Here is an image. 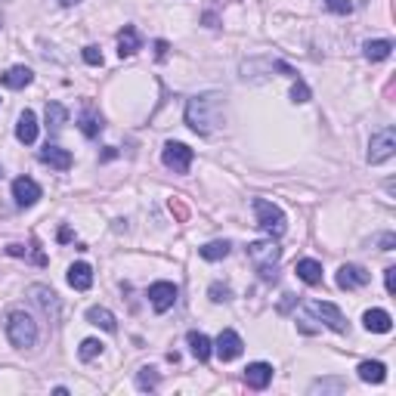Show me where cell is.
<instances>
[{
	"instance_id": "d590c367",
	"label": "cell",
	"mask_w": 396,
	"mask_h": 396,
	"mask_svg": "<svg viewBox=\"0 0 396 396\" xmlns=\"http://www.w3.org/2000/svg\"><path fill=\"white\" fill-rule=\"evenodd\" d=\"M381 251H393V244H396V235L393 233H384V235H381Z\"/></svg>"
},
{
	"instance_id": "83f0119b",
	"label": "cell",
	"mask_w": 396,
	"mask_h": 396,
	"mask_svg": "<svg viewBox=\"0 0 396 396\" xmlns=\"http://www.w3.org/2000/svg\"><path fill=\"white\" fill-rule=\"evenodd\" d=\"M347 387L344 378H325V381H313L309 384V393H341Z\"/></svg>"
},
{
	"instance_id": "5bb4252c",
	"label": "cell",
	"mask_w": 396,
	"mask_h": 396,
	"mask_svg": "<svg viewBox=\"0 0 396 396\" xmlns=\"http://www.w3.org/2000/svg\"><path fill=\"white\" fill-rule=\"evenodd\" d=\"M41 161L50 164V168H56V170H68L71 164H75V158H71L68 149H62V146H53V142H47V146L41 149Z\"/></svg>"
},
{
	"instance_id": "f546056e",
	"label": "cell",
	"mask_w": 396,
	"mask_h": 396,
	"mask_svg": "<svg viewBox=\"0 0 396 396\" xmlns=\"http://www.w3.org/2000/svg\"><path fill=\"white\" fill-rule=\"evenodd\" d=\"M136 387H140V390H155L158 387V372L155 369H140L136 372Z\"/></svg>"
},
{
	"instance_id": "ba28073f",
	"label": "cell",
	"mask_w": 396,
	"mask_h": 396,
	"mask_svg": "<svg viewBox=\"0 0 396 396\" xmlns=\"http://www.w3.org/2000/svg\"><path fill=\"white\" fill-rule=\"evenodd\" d=\"M244 350V341L239 337V331L233 328H223L217 335V341H214V353H217L220 362H233V359H239Z\"/></svg>"
},
{
	"instance_id": "7c38bea8",
	"label": "cell",
	"mask_w": 396,
	"mask_h": 396,
	"mask_svg": "<svg viewBox=\"0 0 396 396\" xmlns=\"http://www.w3.org/2000/svg\"><path fill=\"white\" fill-rule=\"evenodd\" d=\"M13 198H16V205H19V207H31V205H38V198H41V186L34 183L31 177H19V179H13Z\"/></svg>"
},
{
	"instance_id": "6da1fadb",
	"label": "cell",
	"mask_w": 396,
	"mask_h": 396,
	"mask_svg": "<svg viewBox=\"0 0 396 396\" xmlns=\"http://www.w3.org/2000/svg\"><path fill=\"white\" fill-rule=\"evenodd\" d=\"M223 121V96L220 93H198L186 103V124L198 136H211Z\"/></svg>"
},
{
	"instance_id": "3957f363",
	"label": "cell",
	"mask_w": 396,
	"mask_h": 396,
	"mask_svg": "<svg viewBox=\"0 0 396 396\" xmlns=\"http://www.w3.org/2000/svg\"><path fill=\"white\" fill-rule=\"evenodd\" d=\"M6 337H10L13 347L19 350H28L38 344V322L25 313V309H13L6 316Z\"/></svg>"
},
{
	"instance_id": "836d02e7",
	"label": "cell",
	"mask_w": 396,
	"mask_h": 396,
	"mask_svg": "<svg viewBox=\"0 0 396 396\" xmlns=\"http://www.w3.org/2000/svg\"><path fill=\"white\" fill-rule=\"evenodd\" d=\"M84 62H87V66H103V50L99 47H84Z\"/></svg>"
},
{
	"instance_id": "ab89813d",
	"label": "cell",
	"mask_w": 396,
	"mask_h": 396,
	"mask_svg": "<svg viewBox=\"0 0 396 396\" xmlns=\"http://www.w3.org/2000/svg\"><path fill=\"white\" fill-rule=\"evenodd\" d=\"M0 28H3V19H0Z\"/></svg>"
},
{
	"instance_id": "2e32d148",
	"label": "cell",
	"mask_w": 396,
	"mask_h": 396,
	"mask_svg": "<svg viewBox=\"0 0 396 396\" xmlns=\"http://www.w3.org/2000/svg\"><path fill=\"white\" fill-rule=\"evenodd\" d=\"M16 140L25 142V146H31L34 140H38V115L31 109H25L19 115V124H16Z\"/></svg>"
},
{
	"instance_id": "ac0fdd59",
	"label": "cell",
	"mask_w": 396,
	"mask_h": 396,
	"mask_svg": "<svg viewBox=\"0 0 396 396\" xmlns=\"http://www.w3.org/2000/svg\"><path fill=\"white\" fill-rule=\"evenodd\" d=\"M362 325L369 328V331H374V335H387V331L393 328V319H390V313H387V309H365Z\"/></svg>"
},
{
	"instance_id": "8d00e7d4",
	"label": "cell",
	"mask_w": 396,
	"mask_h": 396,
	"mask_svg": "<svg viewBox=\"0 0 396 396\" xmlns=\"http://www.w3.org/2000/svg\"><path fill=\"white\" fill-rule=\"evenodd\" d=\"M155 53H158V59H164V56H168V41H158V44H155Z\"/></svg>"
},
{
	"instance_id": "7402d4cb",
	"label": "cell",
	"mask_w": 396,
	"mask_h": 396,
	"mask_svg": "<svg viewBox=\"0 0 396 396\" xmlns=\"http://www.w3.org/2000/svg\"><path fill=\"white\" fill-rule=\"evenodd\" d=\"M87 322L90 325H96V328H103V331H109V335L118 331V319H115V313L112 309H105V307H90L87 309Z\"/></svg>"
},
{
	"instance_id": "e0dca14e",
	"label": "cell",
	"mask_w": 396,
	"mask_h": 396,
	"mask_svg": "<svg viewBox=\"0 0 396 396\" xmlns=\"http://www.w3.org/2000/svg\"><path fill=\"white\" fill-rule=\"evenodd\" d=\"M78 127H81V133L87 136V140H96V136L103 133V118H99V112L93 109V105H84L81 118H78Z\"/></svg>"
},
{
	"instance_id": "44dd1931",
	"label": "cell",
	"mask_w": 396,
	"mask_h": 396,
	"mask_svg": "<svg viewBox=\"0 0 396 396\" xmlns=\"http://www.w3.org/2000/svg\"><path fill=\"white\" fill-rule=\"evenodd\" d=\"M140 47H142L140 31H136L133 25H124V28H121V31H118V53H121V59H124V56H133Z\"/></svg>"
},
{
	"instance_id": "484cf974",
	"label": "cell",
	"mask_w": 396,
	"mask_h": 396,
	"mask_svg": "<svg viewBox=\"0 0 396 396\" xmlns=\"http://www.w3.org/2000/svg\"><path fill=\"white\" fill-rule=\"evenodd\" d=\"M229 251H233V244L226 239H217V242H207L205 248H198V254L205 257V261H223V257H229Z\"/></svg>"
},
{
	"instance_id": "4316f807",
	"label": "cell",
	"mask_w": 396,
	"mask_h": 396,
	"mask_svg": "<svg viewBox=\"0 0 396 396\" xmlns=\"http://www.w3.org/2000/svg\"><path fill=\"white\" fill-rule=\"evenodd\" d=\"M68 121V109L62 103H47V127L50 131H62V124Z\"/></svg>"
},
{
	"instance_id": "4fadbf2b",
	"label": "cell",
	"mask_w": 396,
	"mask_h": 396,
	"mask_svg": "<svg viewBox=\"0 0 396 396\" xmlns=\"http://www.w3.org/2000/svg\"><path fill=\"white\" fill-rule=\"evenodd\" d=\"M272 381V365L270 362H251L248 369H244V384L251 387V390H266Z\"/></svg>"
},
{
	"instance_id": "9c48e42d",
	"label": "cell",
	"mask_w": 396,
	"mask_h": 396,
	"mask_svg": "<svg viewBox=\"0 0 396 396\" xmlns=\"http://www.w3.org/2000/svg\"><path fill=\"white\" fill-rule=\"evenodd\" d=\"M372 282V272L365 266H356V263H344L337 270V288L344 291H356V288H365Z\"/></svg>"
},
{
	"instance_id": "1f68e13d",
	"label": "cell",
	"mask_w": 396,
	"mask_h": 396,
	"mask_svg": "<svg viewBox=\"0 0 396 396\" xmlns=\"http://www.w3.org/2000/svg\"><path fill=\"white\" fill-rule=\"evenodd\" d=\"M325 6H328L331 13H337V16H350V13H353L350 0H325Z\"/></svg>"
},
{
	"instance_id": "8992f818",
	"label": "cell",
	"mask_w": 396,
	"mask_h": 396,
	"mask_svg": "<svg viewBox=\"0 0 396 396\" xmlns=\"http://www.w3.org/2000/svg\"><path fill=\"white\" fill-rule=\"evenodd\" d=\"M396 155V131L393 127H384V131L372 133L369 140V164H384Z\"/></svg>"
},
{
	"instance_id": "d6986e66",
	"label": "cell",
	"mask_w": 396,
	"mask_h": 396,
	"mask_svg": "<svg viewBox=\"0 0 396 396\" xmlns=\"http://www.w3.org/2000/svg\"><path fill=\"white\" fill-rule=\"evenodd\" d=\"M186 344H189L192 356H196L198 362H207V359H211L214 344H211V337L207 335H201V331H189V335H186Z\"/></svg>"
},
{
	"instance_id": "30bf717a",
	"label": "cell",
	"mask_w": 396,
	"mask_h": 396,
	"mask_svg": "<svg viewBox=\"0 0 396 396\" xmlns=\"http://www.w3.org/2000/svg\"><path fill=\"white\" fill-rule=\"evenodd\" d=\"M28 294H31V300H34V304H38L41 309H44L50 319L59 322L62 304H59V294H56L53 288H47V285H31V288H28Z\"/></svg>"
},
{
	"instance_id": "f1b7e54d",
	"label": "cell",
	"mask_w": 396,
	"mask_h": 396,
	"mask_svg": "<svg viewBox=\"0 0 396 396\" xmlns=\"http://www.w3.org/2000/svg\"><path fill=\"white\" fill-rule=\"evenodd\" d=\"M99 353H103V344H99L96 337H87V341H81V350H78V356H81L84 362H93Z\"/></svg>"
},
{
	"instance_id": "8fae6325",
	"label": "cell",
	"mask_w": 396,
	"mask_h": 396,
	"mask_svg": "<svg viewBox=\"0 0 396 396\" xmlns=\"http://www.w3.org/2000/svg\"><path fill=\"white\" fill-rule=\"evenodd\" d=\"M149 304L155 313H168L177 304V285L174 282H155L149 285Z\"/></svg>"
},
{
	"instance_id": "e575fe53",
	"label": "cell",
	"mask_w": 396,
	"mask_h": 396,
	"mask_svg": "<svg viewBox=\"0 0 396 396\" xmlns=\"http://www.w3.org/2000/svg\"><path fill=\"white\" fill-rule=\"evenodd\" d=\"M384 285H387V294H396V266H390V270H384Z\"/></svg>"
},
{
	"instance_id": "7a4b0ae2",
	"label": "cell",
	"mask_w": 396,
	"mask_h": 396,
	"mask_svg": "<svg viewBox=\"0 0 396 396\" xmlns=\"http://www.w3.org/2000/svg\"><path fill=\"white\" fill-rule=\"evenodd\" d=\"M248 261L254 263V270L261 272L263 282H276V279H279L276 266H279V261H282V248L276 244V239L251 242L248 244Z\"/></svg>"
},
{
	"instance_id": "277c9868",
	"label": "cell",
	"mask_w": 396,
	"mask_h": 396,
	"mask_svg": "<svg viewBox=\"0 0 396 396\" xmlns=\"http://www.w3.org/2000/svg\"><path fill=\"white\" fill-rule=\"evenodd\" d=\"M254 217H257V226H261L270 239L285 235L288 220H285V214L279 205H272V201H266V198H254Z\"/></svg>"
},
{
	"instance_id": "cb8c5ba5",
	"label": "cell",
	"mask_w": 396,
	"mask_h": 396,
	"mask_svg": "<svg viewBox=\"0 0 396 396\" xmlns=\"http://www.w3.org/2000/svg\"><path fill=\"white\" fill-rule=\"evenodd\" d=\"M359 381H365V384H384L387 378V365L384 362H372V359H365V362H359Z\"/></svg>"
},
{
	"instance_id": "d6a6232c",
	"label": "cell",
	"mask_w": 396,
	"mask_h": 396,
	"mask_svg": "<svg viewBox=\"0 0 396 396\" xmlns=\"http://www.w3.org/2000/svg\"><path fill=\"white\" fill-rule=\"evenodd\" d=\"M291 99H294V103H309V87L300 81V78L294 81V87H291Z\"/></svg>"
},
{
	"instance_id": "f35d334b",
	"label": "cell",
	"mask_w": 396,
	"mask_h": 396,
	"mask_svg": "<svg viewBox=\"0 0 396 396\" xmlns=\"http://www.w3.org/2000/svg\"><path fill=\"white\" fill-rule=\"evenodd\" d=\"M62 6H75V3H81V0H59Z\"/></svg>"
},
{
	"instance_id": "ffe728a7",
	"label": "cell",
	"mask_w": 396,
	"mask_h": 396,
	"mask_svg": "<svg viewBox=\"0 0 396 396\" xmlns=\"http://www.w3.org/2000/svg\"><path fill=\"white\" fill-rule=\"evenodd\" d=\"M68 285L75 288V291H90V285H93L90 263H71L68 266Z\"/></svg>"
},
{
	"instance_id": "74e56055",
	"label": "cell",
	"mask_w": 396,
	"mask_h": 396,
	"mask_svg": "<svg viewBox=\"0 0 396 396\" xmlns=\"http://www.w3.org/2000/svg\"><path fill=\"white\" fill-rule=\"evenodd\" d=\"M59 242H71V229H68V226L59 229Z\"/></svg>"
},
{
	"instance_id": "4dcf8cb0",
	"label": "cell",
	"mask_w": 396,
	"mask_h": 396,
	"mask_svg": "<svg viewBox=\"0 0 396 396\" xmlns=\"http://www.w3.org/2000/svg\"><path fill=\"white\" fill-rule=\"evenodd\" d=\"M207 298H211L214 304H226V300H233V291H229V285L214 282L211 288H207Z\"/></svg>"
},
{
	"instance_id": "d4e9b609",
	"label": "cell",
	"mask_w": 396,
	"mask_h": 396,
	"mask_svg": "<svg viewBox=\"0 0 396 396\" xmlns=\"http://www.w3.org/2000/svg\"><path fill=\"white\" fill-rule=\"evenodd\" d=\"M362 53H365V59H369V62H384V59H390V53H393V41H387V38L365 41Z\"/></svg>"
},
{
	"instance_id": "52a82bcc",
	"label": "cell",
	"mask_w": 396,
	"mask_h": 396,
	"mask_svg": "<svg viewBox=\"0 0 396 396\" xmlns=\"http://www.w3.org/2000/svg\"><path fill=\"white\" fill-rule=\"evenodd\" d=\"M307 313H313L322 325H328L331 331H337V335L347 331V319H344V313L335 304H328V300H307Z\"/></svg>"
},
{
	"instance_id": "5b68a950",
	"label": "cell",
	"mask_w": 396,
	"mask_h": 396,
	"mask_svg": "<svg viewBox=\"0 0 396 396\" xmlns=\"http://www.w3.org/2000/svg\"><path fill=\"white\" fill-rule=\"evenodd\" d=\"M192 158H196V152H192V149L186 146V142H177V140L164 142V149H161V161H164V168H170L174 174H189Z\"/></svg>"
},
{
	"instance_id": "9a60e30c",
	"label": "cell",
	"mask_w": 396,
	"mask_h": 396,
	"mask_svg": "<svg viewBox=\"0 0 396 396\" xmlns=\"http://www.w3.org/2000/svg\"><path fill=\"white\" fill-rule=\"evenodd\" d=\"M31 81H34V71L28 66H13V68H6L3 75H0V84L10 87V90H25Z\"/></svg>"
},
{
	"instance_id": "603a6c76",
	"label": "cell",
	"mask_w": 396,
	"mask_h": 396,
	"mask_svg": "<svg viewBox=\"0 0 396 396\" xmlns=\"http://www.w3.org/2000/svg\"><path fill=\"white\" fill-rule=\"evenodd\" d=\"M294 272H298L300 282H307V285H322V263H319V261H309V257H304V261H298Z\"/></svg>"
}]
</instances>
